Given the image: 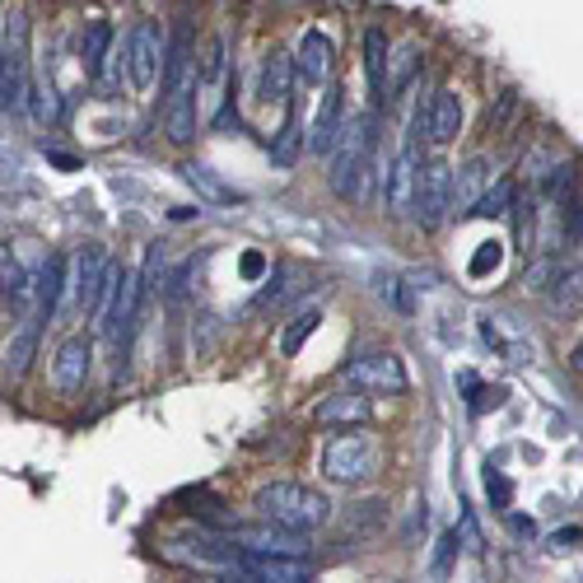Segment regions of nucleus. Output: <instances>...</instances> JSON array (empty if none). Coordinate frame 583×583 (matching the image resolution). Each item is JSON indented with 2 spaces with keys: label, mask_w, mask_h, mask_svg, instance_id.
Returning <instances> with one entry per match:
<instances>
[{
  "label": "nucleus",
  "mask_w": 583,
  "mask_h": 583,
  "mask_svg": "<svg viewBox=\"0 0 583 583\" xmlns=\"http://www.w3.org/2000/svg\"><path fill=\"white\" fill-rule=\"evenodd\" d=\"M490 262H500V248H495V243H485V253L477 257L472 272H477V276H481V272H490Z\"/></svg>",
  "instance_id": "7c9ffc66"
},
{
  "label": "nucleus",
  "mask_w": 583,
  "mask_h": 583,
  "mask_svg": "<svg viewBox=\"0 0 583 583\" xmlns=\"http://www.w3.org/2000/svg\"><path fill=\"white\" fill-rule=\"evenodd\" d=\"M551 308L560 318H574L583 308V262H574L570 272H560V280L551 285Z\"/></svg>",
  "instance_id": "aec40b11"
},
{
  "label": "nucleus",
  "mask_w": 583,
  "mask_h": 583,
  "mask_svg": "<svg viewBox=\"0 0 583 583\" xmlns=\"http://www.w3.org/2000/svg\"><path fill=\"white\" fill-rule=\"evenodd\" d=\"M509 211H513V183H509V177H500V183H490V192L477 206V215H509Z\"/></svg>",
  "instance_id": "a878e982"
},
{
  "label": "nucleus",
  "mask_w": 583,
  "mask_h": 583,
  "mask_svg": "<svg viewBox=\"0 0 583 583\" xmlns=\"http://www.w3.org/2000/svg\"><path fill=\"white\" fill-rule=\"evenodd\" d=\"M565 229H570V238H583V201L574 206V215L565 219Z\"/></svg>",
  "instance_id": "2f4dec72"
},
{
  "label": "nucleus",
  "mask_w": 583,
  "mask_h": 583,
  "mask_svg": "<svg viewBox=\"0 0 583 583\" xmlns=\"http://www.w3.org/2000/svg\"><path fill=\"white\" fill-rule=\"evenodd\" d=\"M378 295H383L397 313H411L416 304H411V295H407V280H401V276H392V272H383V276H378Z\"/></svg>",
  "instance_id": "cd10ccee"
},
{
  "label": "nucleus",
  "mask_w": 583,
  "mask_h": 583,
  "mask_svg": "<svg viewBox=\"0 0 583 583\" xmlns=\"http://www.w3.org/2000/svg\"><path fill=\"white\" fill-rule=\"evenodd\" d=\"M369 397H360V392H331V397H323L318 401V425H365L369 420Z\"/></svg>",
  "instance_id": "dca6fc26"
},
{
  "label": "nucleus",
  "mask_w": 583,
  "mask_h": 583,
  "mask_svg": "<svg viewBox=\"0 0 583 583\" xmlns=\"http://www.w3.org/2000/svg\"><path fill=\"white\" fill-rule=\"evenodd\" d=\"M112 42H117L112 24H89V29H84V38H80V57H84L89 71H99V65L108 61V48H112Z\"/></svg>",
  "instance_id": "5701e85b"
},
{
  "label": "nucleus",
  "mask_w": 583,
  "mask_h": 583,
  "mask_svg": "<svg viewBox=\"0 0 583 583\" xmlns=\"http://www.w3.org/2000/svg\"><path fill=\"white\" fill-rule=\"evenodd\" d=\"M253 509L262 513L266 523H280L289 532H313V528H323L331 519V504L323 490H313V485H299V481H272V485H262L257 495H253Z\"/></svg>",
  "instance_id": "f03ea898"
},
{
  "label": "nucleus",
  "mask_w": 583,
  "mask_h": 583,
  "mask_svg": "<svg viewBox=\"0 0 583 583\" xmlns=\"http://www.w3.org/2000/svg\"><path fill=\"white\" fill-rule=\"evenodd\" d=\"M490 500H495L500 509L509 504V481H504V477H490Z\"/></svg>",
  "instance_id": "c756f323"
},
{
  "label": "nucleus",
  "mask_w": 583,
  "mask_h": 583,
  "mask_svg": "<svg viewBox=\"0 0 583 583\" xmlns=\"http://www.w3.org/2000/svg\"><path fill=\"white\" fill-rule=\"evenodd\" d=\"M318 323H323V313H318V308H299L295 318H289V327L280 331V350H285V355H299L308 336L318 331Z\"/></svg>",
  "instance_id": "4be33fe9"
},
{
  "label": "nucleus",
  "mask_w": 583,
  "mask_h": 583,
  "mask_svg": "<svg viewBox=\"0 0 583 583\" xmlns=\"http://www.w3.org/2000/svg\"><path fill=\"white\" fill-rule=\"evenodd\" d=\"M490 192V160H467L453 177V215H477Z\"/></svg>",
  "instance_id": "2eb2a0df"
},
{
  "label": "nucleus",
  "mask_w": 583,
  "mask_h": 583,
  "mask_svg": "<svg viewBox=\"0 0 583 583\" xmlns=\"http://www.w3.org/2000/svg\"><path fill=\"white\" fill-rule=\"evenodd\" d=\"M224 80V38H211L206 61H201V89H215Z\"/></svg>",
  "instance_id": "bb28decb"
},
{
  "label": "nucleus",
  "mask_w": 583,
  "mask_h": 583,
  "mask_svg": "<svg viewBox=\"0 0 583 583\" xmlns=\"http://www.w3.org/2000/svg\"><path fill=\"white\" fill-rule=\"evenodd\" d=\"M341 108H346V89H336L327 84L323 89V99H318V112H313V122H308V136H304V150L308 154H331L336 141H341Z\"/></svg>",
  "instance_id": "9b49d317"
},
{
  "label": "nucleus",
  "mask_w": 583,
  "mask_h": 583,
  "mask_svg": "<svg viewBox=\"0 0 583 583\" xmlns=\"http://www.w3.org/2000/svg\"><path fill=\"white\" fill-rule=\"evenodd\" d=\"M513 523V532H519V536H536V523H528V519H509Z\"/></svg>",
  "instance_id": "72a5a7b5"
},
{
  "label": "nucleus",
  "mask_w": 583,
  "mask_h": 583,
  "mask_svg": "<svg viewBox=\"0 0 583 583\" xmlns=\"http://www.w3.org/2000/svg\"><path fill=\"white\" fill-rule=\"evenodd\" d=\"M323 472H327V481H336V485H365V481H374V472H378V448H374V439L360 434V430L336 434V439L323 448Z\"/></svg>",
  "instance_id": "20e7f679"
},
{
  "label": "nucleus",
  "mask_w": 583,
  "mask_h": 583,
  "mask_svg": "<svg viewBox=\"0 0 583 583\" xmlns=\"http://www.w3.org/2000/svg\"><path fill=\"white\" fill-rule=\"evenodd\" d=\"M369 183H378V192H383V173H378V160H374V112H360V117L341 131V141H336L327 187L341 201L360 206L369 196Z\"/></svg>",
  "instance_id": "f257e3e1"
},
{
  "label": "nucleus",
  "mask_w": 583,
  "mask_h": 583,
  "mask_svg": "<svg viewBox=\"0 0 583 583\" xmlns=\"http://www.w3.org/2000/svg\"><path fill=\"white\" fill-rule=\"evenodd\" d=\"M24 42H29L24 14L10 10L6 14V57H0V61H6V65H0V103H6V112L19 108L24 94H29V84H24Z\"/></svg>",
  "instance_id": "6e6552de"
},
{
  "label": "nucleus",
  "mask_w": 583,
  "mask_h": 583,
  "mask_svg": "<svg viewBox=\"0 0 583 583\" xmlns=\"http://www.w3.org/2000/svg\"><path fill=\"white\" fill-rule=\"evenodd\" d=\"M416 65H420V48H416V42H401L392 65H388V94H401V89H407V80L416 75Z\"/></svg>",
  "instance_id": "b1692460"
},
{
  "label": "nucleus",
  "mask_w": 583,
  "mask_h": 583,
  "mask_svg": "<svg viewBox=\"0 0 583 583\" xmlns=\"http://www.w3.org/2000/svg\"><path fill=\"white\" fill-rule=\"evenodd\" d=\"M89 341L84 336H71L61 350H57V360H52V383L65 392V397H75L80 388H84V378H89Z\"/></svg>",
  "instance_id": "f8f14e48"
},
{
  "label": "nucleus",
  "mask_w": 583,
  "mask_h": 583,
  "mask_svg": "<svg viewBox=\"0 0 583 583\" xmlns=\"http://www.w3.org/2000/svg\"><path fill=\"white\" fill-rule=\"evenodd\" d=\"M304 145V136H299V131H295V122H289L285 131H280V141H276V160L280 164H289V160H295V150Z\"/></svg>",
  "instance_id": "c85d7f7f"
},
{
  "label": "nucleus",
  "mask_w": 583,
  "mask_h": 583,
  "mask_svg": "<svg viewBox=\"0 0 583 583\" xmlns=\"http://www.w3.org/2000/svg\"><path fill=\"white\" fill-rule=\"evenodd\" d=\"M229 546L248 551V555H304L308 542L304 532H289L280 523H243V528H229Z\"/></svg>",
  "instance_id": "9d476101"
},
{
  "label": "nucleus",
  "mask_w": 583,
  "mask_h": 583,
  "mask_svg": "<svg viewBox=\"0 0 583 583\" xmlns=\"http://www.w3.org/2000/svg\"><path fill=\"white\" fill-rule=\"evenodd\" d=\"M341 378L355 388V392H407V369H401L397 355L388 350H374V355H360V360H350L341 369Z\"/></svg>",
  "instance_id": "0eeeda50"
},
{
  "label": "nucleus",
  "mask_w": 583,
  "mask_h": 583,
  "mask_svg": "<svg viewBox=\"0 0 583 583\" xmlns=\"http://www.w3.org/2000/svg\"><path fill=\"white\" fill-rule=\"evenodd\" d=\"M289 84H295V61H289L285 52H272L262 61V103L285 108L289 103Z\"/></svg>",
  "instance_id": "f3484780"
},
{
  "label": "nucleus",
  "mask_w": 583,
  "mask_h": 583,
  "mask_svg": "<svg viewBox=\"0 0 583 583\" xmlns=\"http://www.w3.org/2000/svg\"><path fill=\"white\" fill-rule=\"evenodd\" d=\"M145 304V289H141V276L117 266V276H112V289H108V304L99 313V327H103V341L112 346L117 355V374L126 365V350H131V331H136V313Z\"/></svg>",
  "instance_id": "7ed1b4c3"
},
{
  "label": "nucleus",
  "mask_w": 583,
  "mask_h": 583,
  "mask_svg": "<svg viewBox=\"0 0 583 583\" xmlns=\"http://www.w3.org/2000/svg\"><path fill=\"white\" fill-rule=\"evenodd\" d=\"M168 65V38L154 24H136L126 33V75L136 84V94H150L154 80H164Z\"/></svg>",
  "instance_id": "39448f33"
},
{
  "label": "nucleus",
  "mask_w": 583,
  "mask_h": 583,
  "mask_svg": "<svg viewBox=\"0 0 583 583\" xmlns=\"http://www.w3.org/2000/svg\"><path fill=\"white\" fill-rule=\"evenodd\" d=\"M224 583H313L304 555H248L238 551V565L224 574Z\"/></svg>",
  "instance_id": "423d86ee"
},
{
  "label": "nucleus",
  "mask_w": 583,
  "mask_h": 583,
  "mask_svg": "<svg viewBox=\"0 0 583 583\" xmlns=\"http://www.w3.org/2000/svg\"><path fill=\"white\" fill-rule=\"evenodd\" d=\"M183 177H187L192 187H201V192H206L211 201H238V192H234V187H224V183H219V177H215L206 164H187V168H183Z\"/></svg>",
  "instance_id": "393cba45"
},
{
  "label": "nucleus",
  "mask_w": 583,
  "mask_h": 583,
  "mask_svg": "<svg viewBox=\"0 0 583 583\" xmlns=\"http://www.w3.org/2000/svg\"><path fill=\"white\" fill-rule=\"evenodd\" d=\"M38 331H42V318H29L24 327H19V336H14L10 350H6V378H24V374H29L33 350H38Z\"/></svg>",
  "instance_id": "6ab92c4d"
},
{
  "label": "nucleus",
  "mask_w": 583,
  "mask_h": 583,
  "mask_svg": "<svg viewBox=\"0 0 583 583\" xmlns=\"http://www.w3.org/2000/svg\"><path fill=\"white\" fill-rule=\"evenodd\" d=\"M365 75L374 89V103H383L388 99V38L378 29L365 33Z\"/></svg>",
  "instance_id": "a211bd4d"
},
{
  "label": "nucleus",
  "mask_w": 583,
  "mask_h": 583,
  "mask_svg": "<svg viewBox=\"0 0 583 583\" xmlns=\"http://www.w3.org/2000/svg\"><path fill=\"white\" fill-rule=\"evenodd\" d=\"M331 38L327 33H304L299 38V52H295V80L299 84H323L331 75Z\"/></svg>",
  "instance_id": "ddd939ff"
},
{
  "label": "nucleus",
  "mask_w": 583,
  "mask_h": 583,
  "mask_svg": "<svg viewBox=\"0 0 583 583\" xmlns=\"http://www.w3.org/2000/svg\"><path fill=\"white\" fill-rule=\"evenodd\" d=\"M551 542H555V546H570V542H579V528H565V532H555Z\"/></svg>",
  "instance_id": "473e14b6"
},
{
  "label": "nucleus",
  "mask_w": 583,
  "mask_h": 583,
  "mask_svg": "<svg viewBox=\"0 0 583 583\" xmlns=\"http://www.w3.org/2000/svg\"><path fill=\"white\" fill-rule=\"evenodd\" d=\"M57 295H61V257H48V266L38 272V313L33 318L48 323L57 313Z\"/></svg>",
  "instance_id": "412c9836"
},
{
  "label": "nucleus",
  "mask_w": 583,
  "mask_h": 583,
  "mask_svg": "<svg viewBox=\"0 0 583 583\" xmlns=\"http://www.w3.org/2000/svg\"><path fill=\"white\" fill-rule=\"evenodd\" d=\"M453 168L443 160L425 164V177H420V196H416V219L420 229H439V224L453 215Z\"/></svg>",
  "instance_id": "1a4fd4ad"
},
{
  "label": "nucleus",
  "mask_w": 583,
  "mask_h": 583,
  "mask_svg": "<svg viewBox=\"0 0 583 583\" xmlns=\"http://www.w3.org/2000/svg\"><path fill=\"white\" fill-rule=\"evenodd\" d=\"M570 365H574V369H583V346H579V350L570 355Z\"/></svg>",
  "instance_id": "f704fd0d"
},
{
  "label": "nucleus",
  "mask_w": 583,
  "mask_h": 583,
  "mask_svg": "<svg viewBox=\"0 0 583 583\" xmlns=\"http://www.w3.org/2000/svg\"><path fill=\"white\" fill-rule=\"evenodd\" d=\"M425 126H430V145H453L458 131H462V99L453 89H439L425 108Z\"/></svg>",
  "instance_id": "4468645a"
}]
</instances>
